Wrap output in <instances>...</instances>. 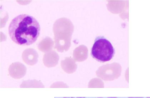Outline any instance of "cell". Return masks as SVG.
Masks as SVG:
<instances>
[{
  "label": "cell",
  "mask_w": 150,
  "mask_h": 98,
  "mask_svg": "<svg viewBox=\"0 0 150 98\" xmlns=\"http://www.w3.org/2000/svg\"><path fill=\"white\" fill-rule=\"evenodd\" d=\"M115 50L110 41L102 36L96 38L91 49V55L98 61L104 63L113 58Z\"/></svg>",
  "instance_id": "cell-3"
},
{
  "label": "cell",
  "mask_w": 150,
  "mask_h": 98,
  "mask_svg": "<svg viewBox=\"0 0 150 98\" xmlns=\"http://www.w3.org/2000/svg\"><path fill=\"white\" fill-rule=\"evenodd\" d=\"M40 27L35 18L22 14L11 21L8 28L10 37L13 41L21 46L33 44L40 36Z\"/></svg>",
  "instance_id": "cell-1"
},
{
  "label": "cell",
  "mask_w": 150,
  "mask_h": 98,
  "mask_svg": "<svg viewBox=\"0 0 150 98\" xmlns=\"http://www.w3.org/2000/svg\"><path fill=\"white\" fill-rule=\"evenodd\" d=\"M61 65L64 71L69 74L74 73L77 67L74 60L69 57L66 58L64 60H62Z\"/></svg>",
  "instance_id": "cell-8"
},
{
  "label": "cell",
  "mask_w": 150,
  "mask_h": 98,
  "mask_svg": "<svg viewBox=\"0 0 150 98\" xmlns=\"http://www.w3.org/2000/svg\"><path fill=\"white\" fill-rule=\"evenodd\" d=\"M55 48L58 52H66L71 45V39L74 26L70 20L62 18L57 20L53 26Z\"/></svg>",
  "instance_id": "cell-2"
},
{
  "label": "cell",
  "mask_w": 150,
  "mask_h": 98,
  "mask_svg": "<svg viewBox=\"0 0 150 98\" xmlns=\"http://www.w3.org/2000/svg\"><path fill=\"white\" fill-rule=\"evenodd\" d=\"M54 42L49 37H46L41 41L38 45V48L44 53L51 51L54 46Z\"/></svg>",
  "instance_id": "cell-7"
},
{
  "label": "cell",
  "mask_w": 150,
  "mask_h": 98,
  "mask_svg": "<svg viewBox=\"0 0 150 98\" xmlns=\"http://www.w3.org/2000/svg\"><path fill=\"white\" fill-rule=\"evenodd\" d=\"M21 88H44L45 86L40 81L36 80H29L24 81L20 85Z\"/></svg>",
  "instance_id": "cell-10"
},
{
  "label": "cell",
  "mask_w": 150,
  "mask_h": 98,
  "mask_svg": "<svg viewBox=\"0 0 150 98\" xmlns=\"http://www.w3.org/2000/svg\"><path fill=\"white\" fill-rule=\"evenodd\" d=\"M88 52L87 47L84 45H80L75 49L73 51V56L77 62H81L84 60Z\"/></svg>",
  "instance_id": "cell-9"
},
{
  "label": "cell",
  "mask_w": 150,
  "mask_h": 98,
  "mask_svg": "<svg viewBox=\"0 0 150 98\" xmlns=\"http://www.w3.org/2000/svg\"><path fill=\"white\" fill-rule=\"evenodd\" d=\"M10 76L15 79H20L25 76L27 69L23 64L16 62L10 65L8 69Z\"/></svg>",
  "instance_id": "cell-4"
},
{
  "label": "cell",
  "mask_w": 150,
  "mask_h": 98,
  "mask_svg": "<svg viewBox=\"0 0 150 98\" xmlns=\"http://www.w3.org/2000/svg\"><path fill=\"white\" fill-rule=\"evenodd\" d=\"M59 55L54 50H51L44 55L43 61L44 64L48 68L54 67L58 64Z\"/></svg>",
  "instance_id": "cell-6"
},
{
  "label": "cell",
  "mask_w": 150,
  "mask_h": 98,
  "mask_svg": "<svg viewBox=\"0 0 150 98\" xmlns=\"http://www.w3.org/2000/svg\"><path fill=\"white\" fill-rule=\"evenodd\" d=\"M39 55L35 49L28 48L25 49L23 52L22 58L26 64L33 66L38 62Z\"/></svg>",
  "instance_id": "cell-5"
}]
</instances>
